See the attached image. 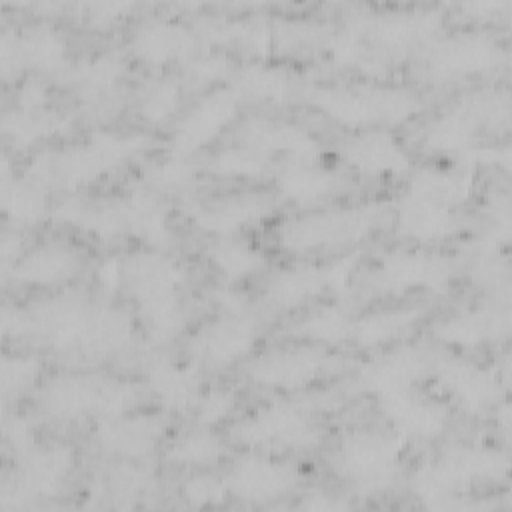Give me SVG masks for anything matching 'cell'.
<instances>
[{
	"label": "cell",
	"instance_id": "obj_1",
	"mask_svg": "<svg viewBox=\"0 0 512 512\" xmlns=\"http://www.w3.org/2000/svg\"><path fill=\"white\" fill-rule=\"evenodd\" d=\"M144 142L146 136L142 134H122L98 128L82 142L36 154L26 176L38 180L46 188L76 190L116 170L126 158L142 148Z\"/></svg>",
	"mask_w": 512,
	"mask_h": 512
},
{
	"label": "cell",
	"instance_id": "obj_2",
	"mask_svg": "<svg viewBox=\"0 0 512 512\" xmlns=\"http://www.w3.org/2000/svg\"><path fill=\"white\" fill-rule=\"evenodd\" d=\"M310 102L334 122L354 130L388 128L410 118L420 106L414 92L380 84H322L310 90Z\"/></svg>",
	"mask_w": 512,
	"mask_h": 512
},
{
	"label": "cell",
	"instance_id": "obj_3",
	"mask_svg": "<svg viewBox=\"0 0 512 512\" xmlns=\"http://www.w3.org/2000/svg\"><path fill=\"white\" fill-rule=\"evenodd\" d=\"M508 472V456L486 444H454L422 462L414 476V492L436 506L440 500L468 490L476 482L498 480Z\"/></svg>",
	"mask_w": 512,
	"mask_h": 512
},
{
	"label": "cell",
	"instance_id": "obj_4",
	"mask_svg": "<svg viewBox=\"0 0 512 512\" xmlns=\"http://www.w3.org/2000/svg\"><path fill=\"white\" fill-rule=\"evenodd\" d=\"M232 438L250 450H310L322 432L308 410L292 400H270L230 428Z\"/></svg>",
	"mask_w": 512,
	"mask_h": 512
},
{
	"label": "cell",
	"instance_id": "obj_5",
	"mask_svg": "<svg viewBox=\"0 0 512 512\" xmlns=\"http://www.w3.org/2000/svg\"><path fill=\"white\" fill-rule=\"evenodd\" d=\"M404 440L396 432L350 430L334 450V470L360 492L386 488L400 466Z\"/></svg>",
	"mask_w": 512,
	"mask_h": 512
},
{
	"label": "cell",
	"instance_id": "obj_6",
	"mask_svg": "<svg viewBox=\"0 0 512 512\" xmlns=\"http://www.w3.org/2000/svg\"><path fill=\"white\" fill-rule=\"evenodd\" d=\"M376 220V204L318 210L284 222L278 230V240L290 252L346 244L362 238Z\"/></svg>",
	"mask_w": 512,
	"mask_h": 512
},
{
	"label": "cell",
	"instance_id": "obj_7",
	"mask_svg": "<svg viewBox=\"0 0 512 512\" xmlns=\"http://www.w3.org/2000/svg\"><path fill=\"white\" fill-rule=\"evenodd\" d=\"M452 270V260L442 254L416 248H394L382 254L370 284L392 294H404L416 288L440 292L448 284Z\"/></svg>",
	"mask_w": 512,
	"mask_h": 512
},
{
	"label": "cell",
	"instance_id": "obj_8",
	"mask_svg": "<svg viewBox=\"0 0 512 512\" xmlns=\"http://www.w3.org/2000/svg\"><path fill=\"white\" fill-rule=\"evenodd\" d=\"M504 58V48L490 32L468 28L440 38L428 54L432 76L446 80L486 72Z\"/></svg>",
	"mask_w": 512,
	"mask_h": 512
},
{
	"label": "cell",
	"instance_id": "obj_9",
	"mask_svg": "<svg viewBox=\"0 0 512 512\" xmlns=\"http://www.w3.org/2000/svg\"><path fill=\"white\" fill-rule=\"evenodd\" d=\"M332 362L328 352L314 346H280L256 356L248 376L260 386L292 392L320 380Z\"/></svg>",
	"mask_w": 512,
	"mask_h": 512
},
{
	"label": "cell",
	"instance_id": "obj_10",
	"mask_svg": "<svg viewBox=\"0 0 512 512\" xmlns=\"http://www.w3.org/2000/svg\"><path fill=\"white\" fill-rule=\"evenodd\" d=\"M66 38L50 22H30L20 28H4L0 36L2 70H58L66 60Z\"/></svg>",
	"mask_w": 512,
	"mask_h": 512
},
{
	"label": "cell",
	"instance_id": "obj_11",
	"mask_svg": "<svg viewBox=\"0 0 512 512\" xmlns=\"http://www.w3.org/2000/svg\"><path fill=\"white\" fill-rule=\"evenodd\" d=\"M338 156L360 176H398L412 168L410 154L398 136L384 126L352 132L338 146Z\"/></svg>",
	"mask_w": 512,
	"mask_h": 512
},
{
	"label": "cell",
	"instance_id": "obj_12",
	"mask_svg": "<svg viewBox=\"0 0 512 512\" xmlns=\"http://www.w3.org/2000/svg\"><path fill=\"white\" fill-rule=\"evenodd\" d=\"M224 482L238 500L262 504L288 494L298 482V470L292 464L252 450L232 462Z\"/></svg>",
	"mask_w": 512,
	"mask_h": 512
},
{
	"label": "cell",
	"instance_id": "obj_13",
	"mask_svg": "<svg viewBox=\"0 0 512 512\" xmlns=\"http://www.w3.org/2000/svg\"><path fill=\"white\" fill-rule=\"evenodd\" d=\"M240 98L226 88H212L200 96L176 122L172 132V152L188 156L210 144L236 116Z\"/></svg>",
	"mask_w": 512,
	"mask_h": 512
},
{
	"label": "cell",
	"instance_id": "obj_14",
	"mask_svg": "<svg viewBox=\"0 0 512 512\" xmlns=\"http://www.w3.org/2000/svg\"><path fill=\"white\" fill-rule=\"evenodd\" d=\"M432 364L428 354L414 344L378 352L360 364L356 382L362 390L380 396L414 388L426 378Z\"/></svg>",
	"mask_w": 512,
	"mask_h": 512
},
{
	"label": "cell",
	"instance_id": "obj_15",
	"mask_svg": "<svg viewBox=\"0 0 512 512\" xmlns=\"http://www.w3.org/2000/svg\"><path fill=\"white\" fill-rule=\"evenodd\" d=\"M168 422L160 414L126 412L112 418H100L94 426V442L112 456L124 460H142L162 442Z\"/></svg>",
	"mask_w": 512,
	"mask_h": 512
},
{
	"label": "cell",
	"instance_id": "obj_16",
	"mask_svg": "<svg viewBox=\"0 0 512 512\" xmlns=\"http://www.w3.org/2000/svg\"><path fill=\"white\" fill-rule=\"evenodd\" d=\"M258 342V326L246 314H224L194 332L190 352L206 366H228L244 358Z\"/></svg>",
	"mask_w": 512,
	"mask_h": 512
},
{
	"label": "cell",
	"instance_id": "obj_17",
	"mask_svg": "<svg viewBox=\"0 0 512 512\" xmlns=\"http://www.w3.org/2000/svg\"><path fill=\"white\" fill-rule=\"evenodd\" d=\"M434 372L446 396L466 414H484L500 396L498 374L474 360L450 356L440 360Z\"/></svg>",
	"mask_w": 512,
	"mask_h": 512
},
{
	"label": "cell",
	"instance_id": "obj_18",
	"mask_svg": "<svg viewBox=\"0 0 512 512\" xmlns=\"http://www.w3.org/2000/svg\"><path fill=\"white\" fill-rule=\"evenodd\" d=\"M380 410L404 442L438 438L450 420V412L444 402L414 392V388L380 396Z\"/></svg>",
	"mask_w": 512,
	"mask_h": 512
},
{
	"label": "cell",
	"instance_id": "obj_19",
	"mask_svg": "<svg viewBox=\"0 0 512 512\" xmlns=\"http://www.w3.org/2000/svg\"><path fill=\"white\" fill-rule=\"evenodd\" d=\"M74 466V452L66 444H34L16 456L14 494L20 498L54 496Z\"/></svg>",
	"mask_w": 512,
	"mask_h": 512
},
{
	"label": "cell",
	"instance_id": "obj_20",
	"mask_svg": "<svg viewBox=\"0 0 512 512\" xmlns=\"http://www.w3.org/2000/svg\"><path fill=\"white\" fill-rule=\"evenodd\" d=\"M362 36L386 50H406L428 38L440 26V12L434 8H394L350 20Z\"/></svg>",
	"mask_w": 512,
	"mask_h": 512
},
{
	"label": "cell",
	"instance_id": "obj_21",
	"mask_svg": "<svg viewBox=\"0 0 512 512\" xmlns=\"http://www.w3.org/2000/svg\"><path fill=\"white\" fill-rule=\"evenodd\" d=\"M196 46L194 30L172 14H154L142 18L132 30V52L150 66H166L192 56Z\"/></svg>",
	"mask_w": 512,
	"mask_h": 512
},
{
	"label": "cell",
	"instance_id": "obj_22",
	"mask_svg": "<svg viewBox=\"0 0 512 512\" xmlns=\"http://www.w3.org/2000/svg\"><path fill=\"white\" fill-rule=\"evenodd\" d=\"M108 376L68 372L50 378L40 390L42 410L56 420L100 416Z\"/></svg>",
	"mask_w": 512,
	"mask_h": 512
},
{
	"label": "cell",
	"instance_id": "obj_23",
	"mask_svg": "<svg viewBox=\"0 0 512 512\" xmlns=\"http://www.w3.org/2000/svg\"><path fill=\"white\" fill-rule=\"evenodd\" d=\"M82 266L80 252L62 240H44L34 244L10 264L12 278L18 284L50 288L72 278Z\"/></svg>",
	"mask_w": 512,
	"mask_h": 512
},
{
	"label": "cell",
	"instance_id": "obj_24",
	"mask_svg": "<svg viewBox=\"0 0 512 512\" xmlns=\"http://www.w3.org/2000/svg\"><path fill=\"white\" fill-rule=\"evenodd\" d=\"M272 204L262 194H230L190 204L194 224L214 236H234L240 228L260 222Z\"/></svg>",
	"mask_w": 512,
	"mask_h": 512
},
{
	"label": "cell",
	"instance_id": "obj_25",
	"mask_svg": "<svg viewBox=\"0 0 512 512\" xmlns=\"http://www.w3.org/2000/svg\"><path fill=\"white\" fill-rule=\"evenodd\" d=\"M242 142L266 156L284 154L290 160H316L322 150V142L306 126L264 118H252L242 126Z\"/></svg>",
	"mask_w": 512,
	"mask_h": 512
},
{
	"label": "cell",
	"instance_id": "obj_26",
	"mask_svg": "<svg viewBox=\"0 0 512 512\" xmlns=\"http://www.w3.org/2000/svg\"><path fill=\"white\" fill-rule=\"evenodd\" d=\"M118 266L120 286H126V290L136 300L154 294L176 292L186 276L184 268L170 256L162 254L158 248L128 254L126 258L118 260Z\"/></svg>",
	"mask_w": 512,
	"mask_h": 512
},
{
	"label": "cell",
	"instance_id": "obj_27",
	"mask_svg": "<svg viewBox=\"0 0 512 512\" xmlns=\"http://www.w3.org/2000/svg\"><path fill=\"white\" fill-rule=\"evenodd\" d=\"M94 304L82 296L66 294L44 302L34 314V326L42 330L54 348H82Z\"/></svg>",
	"mask_w": 512,
	"mask_h": 512
},
{
	"label": "cell",
	"instance_id": "obj_28",
	"mask_svg": "<svg viewBox=\"0 0 512 512\" xmlns=\"http://www.w3.org/2000/svg\"><path fill=\"white\" fill-rule=\"evenodd\" d=\"M200 368L192 362L156 358L146 368V384L168 412H192L200 396Z\"/></svg>",
	"mask_w": 512,
	"mask_h": 512
},
{
	"label": "cell",
	"instance_id": "obj_29",
	"mask_svg": "<svg viewBox=\"0 0 512 512\" xmlns=\"http://www.w3.org/2000/svg\"><path fill=\"white\" fill-rule=\"evenodd\" d=\"M334 290L330 262H294L274 270L266 282V298L278 308H294Z\"/></svg>",
	"mask_w": 512,
	"mask_h": 512
},
{
	"label": "cell",
	"instance_id": "obj_30",
	"mask_svg": "<svg viewBox=\"0 0 512 512\" xmlns=\"http://www.w3.org/2000/svg\"><path fill=\"white\" fill-rule=\"evenodd\" d=\"M508 322L510 316L504 308L476 306L438 320L432 334L444 344L466 350L476 348L500 334H508Z\"/></svg>",
	"mask_w": 512,
	"mask_h": 512
},
{
	"label": "cell",
	"instance_id": "obj_31",
	"mask_svg": "<svg viewBox=\"0 0 512 512\" xmlns=\"http://www.w3.org/2000/svg\"><path fill=\"white\" fill-rule=\"evenodd\" d=\"M396 230L416 242H434L454 236L460 220L452 208L404 192L396 206Z\"/></svg>",
	"mask_w": 512,
	"mask_h": 512
},
{
	"label": "cell",
	"instance_id": "obj_32",
	"mask_svg": "<svg viewBox=\"0 0 512 512\" xmlns=\"http://www.w3.org/2000/svg\"><path fill=\"white\" fill-rule=\"evenodd\" d=\"M274 182L278 192L298 206H314L332 196L342 186L338 172L314 160L284 162L276 170Z\"/></svg>",
	"mask_w": 512,
	"mask_h": 512
},
{
	"label": "cell",
	"instance_id": "obj_33",
	"mask_svg": "<svg viewBox=\"0 0 512 512\" xmlns=\"http://www.w3.org/2000/svg\"><path fill=\"white\" fill-rule=\"evenodd\" d=\"M474 188V168L456 162L452 166L426 164L412 172L408 194L436 202L446 208L464 204Z\"/></svg>",
	"mask_w": 512,
	"mask_h": 512
},
{
	"label": "cell",
	"instance_id": "obj_34",
	"mask_svg": "<svg viewBox=\"0 0 512 512\" xmlns=\"http://www.w3.org/2000/svg\"><path fill=\"white\" fill-rule=\"evenodd\" d=\"M52 218L74 224L100 240L128 236L122 198L84 200L70 196L52 210Z\"/></svg>",
	"mask_w": 512,
	"mask_h": 512
},
{
	"label": "cell",
	"instance_id": "obj_35",
	"mask_svg": "<svg viewBox=\"0 0 512 512\" xmlns=\"http://www.w3.org/2000/svg\"><path fill=\"white\" fill-rule=\"evenodd\" d=\"M120 198H122L128 236L138 238L144 244L158 250L168 246L172 238V230L168 220V208L160 200V196L140 186Z\"/></svg>",
	"mask_w": 512,
	"mask_h": 512
},
{
	"label": "cell",
	"instance_id": "obj_36",
	"mask_svg": "<svg viewBox=\"0 0 512 512\" xmlns=\"http://www.w3.org/2000/svg\"><path fill=\"white\" fill-rule=\"evenodd\" d=\"M48 188L30 176L10 172L8 158L2 162L0 204L4 216L16 226H34L48 216Z\"/></svg>",
	"mask_w": 512,
	"mask_h": 512
},
{
	"label": "cell",
	"instance_id": "obj_37",
	"mask_svg": "<svg viewBox=\"0 0 512 512\" xmlns=\"http://www.w3.org/2000/svg\"><path fill=\"white\" fill-rule=\"evenodd\" d=\"M478 128L480 124L476 116L460 102L458 106L440 112L426 124L422 144L430 152L462 156L476 146Z\"/></svg>",
	"mask_w": 512,
	"mask_h": 512
},
{
	"label": "cell",
	"instance_id": "obj_38",
	"mask_svg": "<svg viewBox=\"0 0 512 512\" xmlns=\"http://www.w3.org/2000/svg\"><path fill=\"white\" fill-rule=\"evenodd\" d=\"M230 88L240 100L280 104L290 94V74L280 64L252 60L234 68Z\"/></svg>",
	"mask_w": 512,
	"mask_h": 512
},
{
	"label": "cell",
	"instance_id": "obj_39",
	"mask_svg": "<svg viewBox=\"0 0 512 512\" xmlns=\"http://www.w3.org/2000/svg\"><path fill=\"white\" fill-rule=\"evenodd\" d=\"M424 310L420 306H402V308H378L354 318L352 338L362 348L380 346L400 334H404Z\"/></svg>",
	"mask_w": 512,
	"mask_h": 512
},
{
	"label": "cell",
	"instance_id": "obj_40",
	"mask_svg": "<svg viewBox=\"0 0 512 512\" xmlns=\"http://www.w3.org/2000/svg\"><path fill=\"white\" fill-rule=\"evenodd\" d=\"M210 264L230 282L242 280L266 266V256L252 242L236 236H218L208 248Z\"/></svg>",
	"mask_w": 512,
	"mask_h": 512
},
{
	"label": "cell",
	"instance_id": "obj_41",
	"mask_svg": "<svg viewBox=\"0 0 512 512\" xmlns=\"http://www.w3.org/2000/svg\"><path fill=\"white\" fill-rule=\"evenodd\" d=\"M354 318L342 304H324L300 318L290 334L328 346H338L352 338Z\"/></svg>",
	"mask_w": 512,
	"mask_h": 512
},
{
	"label": "cell",
	"instance_id": "obj_42",
	"mask_svg": "<svg viewBox=\"0 0 512 512\" xmlns=\"http://www.w3.org/2000/svg\"><path fill=\"white\" fill-rule=\"evenodd\" d=\"M128 74V62L114 48L96 50L84 56L72 70V78L90 92H110Z\"/></svg>",
	"mask_w": 512,
	"mask_h": 512
},
{
	"label": "cell",
	"instance_id": "obj_43",
	"mask_svg": "<svg viewBox=\"0 0 512 512\" xmlns=\"http://www.w3.org/2000/svg\"><path fill=\"white\" fill-rule=\"evenodd\" d=\"M68 118L56 110L44 108L36 112L12 108L2 116V130L18 146H30L66 130Z\"/></svg>",
	"mask_w": 512,
	"mask_h": 512
},
{
	"label": "cell",
	"instance_id": "obj_44",
	"mask_svg": "<svg viewBox=\"0 0 512 512\" xmlns=\"http://www.w3.org/2000/svg\"><path fill=\"white\" fill-rule=\"evenodd\" d=\"M144 328L152 342L160 344L176 336L186 324V312L176 292L154 294L136 300Z\"/></svg>",
	"mask_w": 512,
	"mask_h": 512
},
{
	"label": "cell",
	"instance_id": "obj_45",
	"mask_svg": "<svg viewBox=\"0 0 512 512\" xmlns=\"http://www.w3.org/2000/svg\"><path fill=\"white\" fill-rule=\"evenodd\" d=\"M222 438L206 426H198L174 438L166 458L180 466H212L224 456Z\"/></svg>",
	"mask_w": 512,
	"mask_h": 512
},
{
	"label": "cell",
	"instance_id": "obj_46",
	"mask_svg": "<svg viewBox=\"0 0 512 512\" xmlns=\"http://www.w3.org/2000/svg\"><path fill=\"white\" fill-rule=\"evenodd\" d=\"M198 178L196 166L180 154L170 152L142 170V186L160 194H174L190 188Z\"/></svg>",
	"mask_w": 512,
	"mask_h": 512
},
{
	"label": "cell",
	"instance_id": "obj_47",
	"mask_svg": "<svg viewBox=\"0 0 512 512\" xmlns=\"http://www.w3.org/2000/svg\"><path fill=\"white\" fill-rule=\"evenodd\" d=\"M182 100V84L172 76H158L150 80L138 96V114L148 124H164L170 120Z\"/></svg>",
	"mask_w": 512,
	"mask_h": 512
},
{
	"label": "cell",
	"instance_id": "obj_48",
	"mask_svg": "<svg viewBox=\"0 0 512 512\" xmlns=\"http://www.w3.org/2000/svg\"><path fill=\"white\" fill-rule=\"evenodd\" d=\"M268 168L270 156L244 142L220 148L210 160V170L224 178H260Z\"/></svg>",
	"mask_w": 512,
	"mask_h": 512
},
{
	"label": "cell",
	"instance_id": "obj_49",
	"mask_svg": "<svg viewBox=\"0 0 512 512\" xmlns=\"http://www.w3.org/2000/svg\"><path fill=\"white\" fill-rule=\"evenodd\" d=\"M134 460L120 462L108 470H104L98 478H94L96 488L94 496H114V498H136L150 484V472L132 464Z\"/></svg>",
	"mask_w": 512,
	"mask_h": 512
},
{
	"label": "cell",
	"instance_id": "obj_50",
	"mask_svg": "<svg viewBox=\"0 0 512 512\" xmlns=\"http://www.w3.org/2000/svg\"><path fill=\"white\" fill-rule=\"evenodd\" d=\"M40 374V358L36 354H24V352H6L2 356L0 364V384L2 394H20L28 386L34 384V380Z\"/></svg>",
	"mask_w": 512,
	"mask_h": 512
},
{
	"label": "cell",
	"instance_id": "obj_51",
	"mask_svg": "<svg viewBox=\"0 0 512 512\" xmlns=\"http://www.w3.org/2000/svg\"><path fill=\"white\" fill-rule=\"evenodd\" d=\"M186 76L196 84H212L216 80L228 78L234 72V62L226 50L210 48L204 52H196L186 58L184 64Z\"/></svg>",
	"mask_w": 512,
	"mask_h": 512
},
{
	"label": "cell",
	"instance_id": "obj_52",
	"mask_svg": "<svg viewBox=\"0 0 512 512\" xmlns=\"http://www.w3.org/2000/svg\"><path fill=\"white\" fill-rule=\"evenodd\" d=\"M236 392L228 386H214L208 388L206 392H200L196 406H194V416L198 426L212 428L220 424L224 418H228L234 408H236Z\"/></svg>",
	"mask_w": 512,
	"mask_h": 512
},
{
	"label": "cell",
	"instance_id": "obj_53",
	"mask_svg": "<svg viewBox=\"0 0 512 512\" xmlns=\"http://www.w3.org/2000/svg\"><path fill=\"white\" fill-rule=\"evenodd\" d=\"M328 52L338 66H364L368 58V46L358 28L350 22L330 34L328 38Z\"/></svg>",
	"mask_w": 512,
	"mask_h": 512
},
{
	"label": "cell",
	"instance_id": "obj_54",
	"mask_svg": "<svg viewBox=\"0 0 512 512\" xmlns=\"http://www.w3.org/2000/svg\"><path fill=\"white\" fill-rule=\"evenodd\" d=\"M182 498L186 500L188 506L194 508H208V506H220L224 504L228 492V486L224 482V478H216L214 474H194L190 476L182 488H180Z\"/></svg>",
	"mask_w": 512,
	"mask_h": 512
},
{
	"label": "cell",
	"instance_id": "obj_55",
	"mask_svg": "<svg viewBox=\"0 0 512 512\" xmlns=\"http://www.w3.org/2000/svg\"><path fill=\"white\" fill-rule=\"evenodd\" d=\"M48 98H50L48 86L40 78H36V76H26L16 86L14 108L28 110V112L44 110V108H48Z\"/></svg>",
	"mask_w": 512,
	"mask_h": 512
},
{
	"label": "cell",
	"instance_id": "obj_56",
	"mask_svg": "<svg viewBox=\"0 0 512 512\" xmlns=\"http://www.w3.org/2000/svg\"><path fill=\"white\" fill-rule=\"evenodd\" d=\"M2 438H4V444L8 448H12L16 456H20L22 452H26L28 448H32L36 444L34 442V428H32L30 420L20 416V414H12V416L4 418Z\"/></svg>",
	"mask_w": 512,
	"mask_h": 512
},
{
	"label": "cell",
	"instance_id": "obj_57",
	"mask_svg": "<svg viewBox=\"0 0 512 512\" xmlns=\"http://www.w3.org/2000/svg\"><path fill=\"white\" fill-rule=\"evenodd\" d=\"M126 10H130V4H122V2H100V4L80 6L82 18L92 26H106L118 20Z\"/></svg>",
	"mask_w": 512,
	"mask_h": 512
},
{
	"label": "cell",
	"instance_id": "obj_58",
	"mask_svg": "<svg viewBox=\"0 0 512 512\" xmlns=\"http://www.w3.org/2000/svg\"><path fill=\"white\" fill-rule=\"evenodd\" d=\"M34 328L32 312H24L20 308H8L2 310V332L4 336H20Z\"/></svg>",
	"mask_w": 512,
	"mask_h": 512
},
{
	"label": "cell",
	"instance_id": "obj_59",
	"mask_svg": "<svg viewBox=\"0 0 512 512\" xmlns=\"http://www.w3.org/2000/svg\"><path fill=\"white\" fill-rule=\"evenodd\" d=\"M210 298L226 312V314H246L248 298L246 294L234 290V288H214L210 292Z\"/></svg>",
	"mask_w": 512,
	"mask_h": 512
},
{
	"label": "cell",
	"instance_id": "obj_60",
	"mask_svg": "<svg viewBox=\"0 0 512 512\" xmlns=\"http://www.w3.org/2000/svg\"><path fill=\"white\" fill-rule=\"evenodd\" d=\"M346 506L348 504L344 500H340L338 496H330L326 492H314V494H308L306 500H302V508H310V510H338Z\"/></svg>",
	"mask_w": 512,
	"mask_h": 512
},
{
	"label": "cell",
	"instance_id": "obj_61",
	"mask_svg": "<svg viewBox=\"0 0 512 512\" xmlns=\"http://www.w3.org/2000/svg\"><path fill=\"white\" fill-rule=\"evenodd\" d=\"M502 6H506V2H470L464 6V10H468L474 16L486 18L488 12H494V10L498 12V8H502Z\"/></svg>",
	"mask_w": 512,
	"mask_h": 512
}]
</instances>
